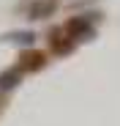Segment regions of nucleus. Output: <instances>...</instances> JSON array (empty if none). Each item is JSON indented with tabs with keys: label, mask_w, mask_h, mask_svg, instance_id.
<instances>
[{
	"label": "nucleus",
	"mask_w": 120,
	"mask_h": 126,
	"mask_svg": "<svg viewBox=\"0 0 120 126\" xmlns=\"http://www.w3.org/2000/svg\"><path fill=\"white\" fill-rule=\"evenodd\" d=\"M49 47H52L55 55H68V52L74 49V41H68V38H63L60 33L52 30V36H49Z\"/></svg>",
	"instance_id": "obj_5"
},
{
	"label": "nucleus",
	"mask_w": 120,
	"mask_h": 126,
	"mask_svg": "<svg viewBox=\"0 0 120 126\" xmlns=\"http://www.w3.org/2000/svg\"><path fill=\"white\" fill-rule=\"evenodd\" d=\"M16 85H19V71H11V69L0 71V91H11Z\"/></svg>",
	"instance_id": "obj_6"
},
{
	"label": "nucleus",
	"mask_w": 120,
	"mask_h": 126,
	"mask_svg": "<svg viewBox=\"0 0 120 126\" xmlns=\"http://www.w3.org/2000/svg\"><path fill=\"white\" fill-rule=\"evenodd\" d=\"M3 41H8V44H16V47H33L36 33H33V30H11V33L3 36Z\"/></svg>",
	"instance_id": "obj_3"
},
{
	"label": "nucleus",
	"mask_w": 120,
	"mask_h": 126,
	"mask_svg": "<svg viewBox=\"0 0 120 126\" xmlns=\"http://www.w3.org/2000/svg\"><path fill=\"white\" fill-rule=\"evenodd\" d=\"M90 19L96 16V14H87ZM90 19H85V16H76V19H68V25H66V30L76 38V36H82V38H90L93 36V28H90Z\"/></svg>",
	"instance_id": "obj_2"
},
{
	"label": "nucleus",
	"mask_w": 120,
	"mask_h": 126,
	"mask_svg": "<svg viewBox=\"0 0 120 126\" xmlns=\"http://www.w3.org/2000/svg\"><path fill=\"white\" fill-rule=\"evenodd\" d=\"M47 66V58L44 52H36V49H25L19 55V71H41Z\"/></svg>",
	"instance_id": "obj_1"
},
{
	"label": "nucleus",
	"mask_w": 120,
	"mask_h": 126,
	"mask_svg": "<svg viewBox=\"0 0 120 126\" xmlns=\"http://www.w3.org/2000/svg\"><path fill=\"white\" fill-rule=\"evenodd\" d=\"M57 8V0H36L30 6V19H47Z\"/></svg>",
	"instance_id": "obj_4"
}]
</instances>
